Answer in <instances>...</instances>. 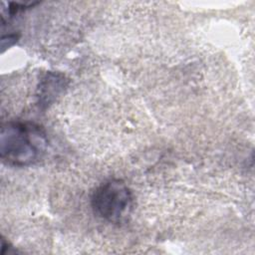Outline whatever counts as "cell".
Returning a JSON list of instances; mask_svg holds the SVG:
<instances>
[{
    "instance_id": "6da1fadb",
    "label": "cell",
    "mask_w": 255,
    "mask_h": 255,
    "mask_svg": "<svg viewBox=\"0 0 255 255\" xmlns=\"http://www.w3.org/2000/svg\"><path fill=\"white\" fill-rule=\"evenodd\" d=\"M48 139L44 129L29 122H9L0 133L1 158L15 166H29L44 156Z\"/></svg>"
},
{
    "instance_id": "7a4b0ae2",
    "label": "cell",
    "mask_w": 255,
    "mask_h": 255,
    "mask_svg": "<svg viewBox=\"0 0 255 255\" xmlns=\"http://www.w3.org/2000/svg\"><path fill=\"white\" fill-rule=\"evenodd\" d=\"M94 213L111 223H123L129 217L133 207V195L121 179H110L100 184L92 194Z\"/></svg>"
},
{
    "instance_id": "3957f363",
    "label": "cell",
    "mask_w": 255,
    "mask_h": 255,
    "mask_svg": "<svg viewBox=\"0 0 255 255\" xmlns=\"http://www.w3.org/2000/svg\"><path fill=\"white\" fill-rule=\"evenodd\" d=\"M67 87V79L63 74L48 72L40 82L38 100L40 107H49Z\"/></svg>"
}]
</instances>
